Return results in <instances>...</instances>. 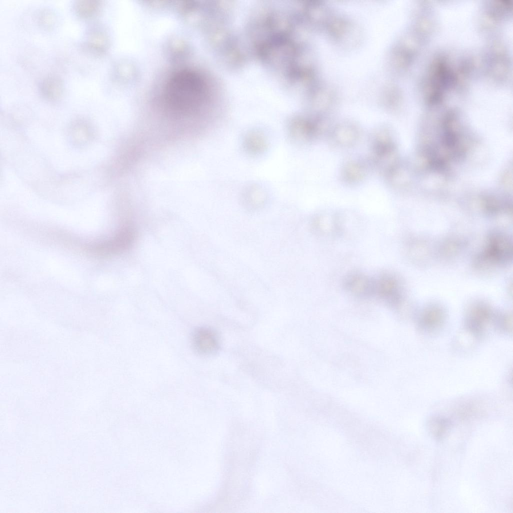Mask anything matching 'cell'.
<instances>
[{
  "mask_svg": "<svg viewBox=\"0 0 513 513\" xmlns=\"http://www.w3.org/2000/svg\"><path fill=\"white\" fill-rule=\"evenodd\" d=\"M208 96L207 85L202 77L190 70H182L168 81L164 91L167 106L179 113L193 112L199 108Z\"/></svg>",
  "mask_w": 513,
  "mask_h": 513,
  "instance_id": "cell-1",
  "label": "cell"
},
{
  "mask_svg": "<svg viewBox=\"0 0 513 513\" xmlns=\"http://www.w3.org/2000/svg\"><path fill=\"white\" fill-rule=\"evenodd\" d=\"M191 342L194 351L204 356L213 354L219 347V338L216 332L206 327L196 328L192 333Z\"/></svg>",
  "mask_w": 513,
  "mask_h": 513,
  "instance_id": "cell-2",
  "label": "cell"
},
{
  "mask_svg": "<svg viewBox=\"0 0 513 513\" xmlns=\"http://www.w3.org/2000/svg\"><path fill=\"white\" fill-rule=\"evenodd\" d=\"M135 238L134 229L129 225L125 226L112 239L102 245V250L105 253L121 252L129 248Z\"/></svg>",
  "mask_w": 513,
  "mask_h": 513,
  "instance_id": "cell-3",
  "label": "cell"
},
{
  "mask_svg": "<svg viewBox=\"0 0 513 513\" xmlns=\"http://www.w3.org/2000/svg\"><path fill=\"white\" fill-rule=\"evenodd\" d=\"M359 135L357 126L350 123L338 124L331 131V135L334 142L342 147L354 144L359 138Z\"/></svg>",
  "mask_w": 513,
  "mask_h": 513,
  "instance_id": "cell-4",
  "label": "cell"
},
{
  "mask_svg": "<svg viewBox=\"0 0 513 513\" xmlns=\"http://www.w3.org/2000/svg\"><path fill=\"white\" fill-rule=\"evenodd\" d=\"M372 161L374 166L386 176L398 165L395 145L373 153Z\"/></svg>",
  "mask_w": 513,
  "mask_h": 513,
  "instance_id": "cell-5",
  "label": "cell"
},
{
  "mask_svg": "<svg viewBox=\"0 0 513 513\" xmlns=\"http://www.w3.org/2000/svg\"><path fill=\"white\" fill-rule=\"evenodd\" d=\"M345 286L348 291L358 296H367L375 292L374 281L360 274L349 277Z\"/></svg>",
  "mask_w": 513,
  "mask_h": 513,
  "instance_id": "cell-6",
  "label": "cell"
},
{
  "mask_svg": "<svg viewBox=\"0 0 513 513\" xmlns=\"http://www.w3.org/2000/svg\"><path fill=\"white\" fill-rule=\"evenodd\" d=\"M315 226L317 231L323 234L339 233V216L329 213L322 214L316 219Z\"/></svg>",
  "mask_w": 513,
  "mask_h": 513,
  "instance_id": "cell-7",
  "label": "cell"
},
{
  "mask_svg": "<svg viewBox=\"0 0 513 513\" xmlns=\"http://www.w3.org/2000/svg\"><path fill=\"white\" fill-rule=\"evenodd\" d=\"M366 174V168L362 162L351 161L347 162L343 167L342 175L345 181L355 183L361 181Z\"/></svg>",
  "mask_w": 513,
  "mask_h": 513,
  "instance_id": "cell-8",
  "label": "cell"
},
{
  "mask_svg": "<svg viewBox=\"0 0 513 513\" xmlns=\"http://www.w3.org/2000/svg\"><path fill=\"white\" fill-rule=\"evenodd\" d=\"M371 138L373 152L394 145L391 133L386 127L382 126L376 129Z\"/></svg>",
  "mask_w": 513,
  "mask_h": 513,
  "instance_id": "cell-9",
  "label": "cell"
},
{
  "mask_svg": "<svg viewBox=\"0 0 513 513\" xmlns=\"http://www.w3.org/2000/svg\"><path fill=\"white\" fill-rule=\"evenodd\" d=\"M375 292L387 300L393 299L396 295V285L394 280L386 275L374 281Z\"/></svg>",
  "mask_w": 513,
  "mask_h": 513,
  "instance_id": "cell-10",
  "label": "cell"
},
{
  "mask_svg": "<svg viewBox=\"0 0 513 513\" xmlns=\"http://www.w3.org/2000/svg\"><path fill=\"white\" fill-rule=\"evenodd\" d=\"M429 426L431 433L436 437H441L446 429V423L442 419H434L430 421Z\"/></svg>",
  "mask_w": 513,
  "mask_h": 513,
  "instance_id": "cell-11",
  "label": "cell"
}]
</instances>
